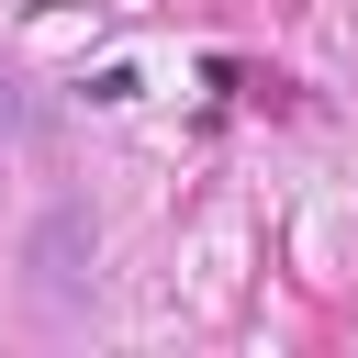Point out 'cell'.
Segmentation results:
<instances>
[{
    "label": "cell",
    "instance_id": "6da1fadb",
    "mask_svg": "<svg viewBox=\"0 0 358 358\" xmlns=\"http://www.w3.org/2000/svg\"><path fill=\"white\" fill-rule=\"evenodd\" d=\"M90 257H101V224H90V201H56V213L34 224V280H45L56 302H78V291H90Z\"/></svg>",
    "mask_w": 358,
    "mask_h": 358
}]
</instances>
